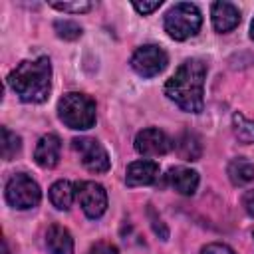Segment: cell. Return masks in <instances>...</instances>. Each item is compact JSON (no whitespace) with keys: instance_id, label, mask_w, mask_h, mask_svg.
<instances>
[{"instance_id":"2","label":"cell","mask_w":254,"mask_h":254,"mask_svg":"<svg viewBox=\"0 0 254 254\" xmlns=\"http://www.w3.org/2000/svg\"><path fill=\"white\" fill-rule=\"evenodd\" d=\"M10 89L26 103H42L52 89V64L50 58L40 56L36 60L20 62L8 73Z\"/></svg>"},{"instance_id":"25","label":"cell","mask_w":254,"mask_h":254,"mask_svg":"<svg viewBox=\"0 0 254 254\" xmlns=\"http://www.w3.org/2000/svg\"><path fill=\"white\" fill-rule=\"evenodd\" d=\"M87 254H119V250L113 244H109V242H95L87 250Z\"/></svg>"},{"instance_id":"28","label":"cell","mask_w":254,"mask_h":254,"mask_svg":"<svg viewBox=\"0 0 254 254\" xmlns=\"http://www.w3.org/2000/svg\"><path fill=\"white\" fill-rule=\"evenodd\" d=\"M250 36H252V40H254V20H252V24H250Z\"/></svg>"},{"instance_id":"17","label":"cell","mask_w":254,"mask_h":254,"mask_svg":"<svg viewBox=\"0 0 254 254\" xmlns=\"http://www.w3.org/2000/svg\"><path fill=\"white\" fill-rule=\"evenodd\" d=\"M228 177L236 187L248 185L254 181V163H250L248 159H232L228 163Z\"/></svg>"},{"instance_id":"20","label":"cell","mask_w":254,"mask_h":254,"mask_svg":"<svg viewBox=\"0 0 254 254\" xmlns=\"http://www.w3.org/2000/svg\"><path fill=\"white\" fill-rule=\"evenodd\" d=\"M54 30L62 40H77L81 36V26L73 20H56L54 22Z\"/></svg>"},{"instance_id":"15","label":"cell","mask_w":254,"mask_h":254,"mask_svg":"<svg viewBox=\"0 0 254 254\" xmlns=\"http://www.w3.org/2000/svg\"><path fill=\"white\" fill-rule=\"evenodd\" d=\"M75 198V185L71 181H58L50 187V202L58 210H67Z\"/></svg>"},{"instance_id":"18","label":"cell","mask_w":254,"mask_h":254,"mask_svg":"<svg viewBox=\"0 0 254 254\" xmlns=\"http://www.w3.org/2000/svg\"><path fill=\"white\" fill-rule=\"evenodd\" d=\"M232 127H234V135L238 137V141L254 143V121H250L242 113H234L232 115Z\"/></svg>"},{"instance_id":"12","label":"cell","mask_w":254,"mask_h":254,"mask_svg":"<svg viewBox=\"0 0 254 254\" xmlns=\"http://www.w3.org/2000/svg\"><path fill=\"white\" fill-rule=\"evenodd\" d=\"M210 16H212L214 30L220 32V34L230 32L240 24V10L232 2H226V0L214 2L212 10H210Z\"/></svg>"},{"instance_id":"7","label":"cell","mask_w":254,"mask_h":254,"mask_svg":"<svg viewBox=\"0 0 254 254\" xmlns=\"http://www.w3.org/2000/svg\"><path fill=\"white\" fill-rule=\"evenodd\" d=\"M169 64V58L163 48L155 44H145L137 48L131 56V67L141 75V77H155L159 75Z\"/></svg>"},{"instance_id":"3","label":"cell","mask_w":254,"mask_h":254,"mask_svg":"<svg viewBox=\"0 0 254 254\" xmlns=\"http://www.w3.org/2000/svg\"><path fill=\"white\" fill-rule=\"evenodd\" d=\"M58 115H60L62 123L67 125L69 129H75V131L91 129L95 125V117H97L95 101L85 93L69 91L58 101Z\"/></svg>"},{"instance_id":"4","label":"cell","mask_w":254,"mask_h":254,"mask_svg":"<svg viewBox=\"0 0 254 254\" xmlns=\"http://www.w3.org/2000/svg\"><path fill=\"white\" fill-rule=\"evenodd\" d=\"M163 24H165V32L173 40L183 42V40L194 36L200 30L202 16H200V10L194 4L179 2V4L169 8V12L165 14V22Z\"/></svg>"},{"instance_id":"26","label":"cell","mask_w":254,"mask_h":254,"mask_svg":"<svg viewBox=\"0 0 254 254\" xmlns=\"http://www.w3.org/2000/svg\"><path fill=\"white\" fill-rule=\"evenodd\" d=\"M242 206H244V210H246L250 216H254V189L244 192V196H242Z\"/></svg>"},{"instance_id":"6","label":"cell","mask_w":254,"mask_h":254,"mask_svg":"<svg viewBox=\"0 0 254 254\" xmlns=\"http://www.w3.org/2000/svg\"><path fill=\"white\" fill-rule=\"evenodd\" d=\"M71 147L73 151L79 155L83 167L91 173H107L109 167H111V161H109V155L105 151V147L97 141V139H91V137H75L71 141Z\"/></svg>"},{"instance_id":"1","label":"cell","mask_w":254,"mask_h":254,"mask_svg":"<svg viewBox=\"0 0 254 254\" xmlns=\"http://www.w3.org/2000/svg\"><path fill=\"white\" fill-rule=\"evenodd\" d=\"M206 64L198 58L185 60L165 83V95L183 111L200 113L204 107Z\"/></svg>"},{"instance_id":"8","label":"cell","mask_w":254,"mask_h":254,"mask_svg":"<svg viewBox=\"0 0 254 254\" xmlns=\"http://www.w3.org/2000/svg\"><path fill=\"white\" fill-rule=\"evenodd\" d=\"M75 198L79 200V206L87 218L95 220L107 210V192L95 181L75 183Z\"/></svg>"},{"instance_id":"10","label":"cell","mask_w":254,"mask_h":254,"mask_svg":"<svg viewBox=\"0 0 254 254\" xmlns=\"http://www.w3.org/2000/svg\"><path fill=\"white\" fill-rule=\"evenodd\" d=\"M157 177H159V163L151 159H141V161H133L127 167L125 183L127 187H143V185H153Z\"/></svg>"},{"instance_id":"21","label":"cell","mask_w":254,"mask_h":254,"mask_svg":"<svg viewBox=\"0 0 254 254\" xmlns=\"http://www.w3.org/2000/svg\"><path fill=\"white\" fill-rule=\"evenodd\" d=\"M52 8L62 10V12H69V14H81V12H89L91 10V2L87 0H75V2H50Z\"/></svg>"},{"instance_id":"11","label":"cell","mask_w":254,"mask_h":254,"mask_svg":"<svg viewBox=\"0 0 254 254\" xmlns=\"http://www.w3.org/2000/svg\"><path fill=\"white\" fill-rule=\"evenodd\" d=\"M60 153H62V141L56 133H48L44 135L34 151V161L42 167V169H54L60 163Z\"/></svg>"},{"instance_id":"22","label":"cell","mask_w":254,"mask_h":254,"mask_svg":"<svg viewBox=\"0 0 254 254\" xmlns=\"http://www.w3.org/2000/svg\"><path fill=\"white\" fill-rule=\"evenodd\" d=\"M147 212H149V218H151V226H153V230H155V234H159L163 240H167L169 238V230H167V226H165V222L161 220V216L153 210V206L149 204V208H147Z\"/></svg>"},{"instance_id":"27","label":"cell","mask_w":254,"mask_h":254,"mask_svg":"<svg viewBox=\"0 0 254 254\" xmlns=\"http://www.w3.org/2000/svg\"><path fill=\"white\" fill-rule=\"evenodd\" d=\"M2 254H10V252H8V244H6V240H2Z\"/></svg>"},{"instance_id":"13","label":"cell","mask_w":254,"mask_h":254,"mask_svg":"<svg viewBox=\"0 0 254 254\" xmlns=\"http://www.w3.org/2000/svg\"><path fill=\"white\" fill-rule=\"evenodd\" d=\"M167 179H169V185L177 192L187 194V196L194 194V190L198 187V173L192 171V169H189V167H173L169 171Z\"/></svg>"},{"instance_id":"9","label":"cell","mask_w":254,"mask_h":254,"mask_svg":"<svg viewBox=\"0 0 254 254\" xmlns=\"http://www.w3.org/2000/svg\"><path fill=\"white\" fill-rule=\"evenodd\" d=\"M173 147H175V143L171 141V137L157 127H147V129L139 131L135 137V149L139 155H145V157L167 155Z\"/></svg>"},{"instance_id":"16","label":"cell","mask_w":254,"mask_h":254,"mask_svg":"<svg viewBox=\"0 0 254 254\" xmlns=\"http://www.w3.org/2000/svg\"><path fill=\"white\" fill-rule=\"evenodd\" d=\"M175 149L183 161H198L202 155L200 139L190 131H185L179 135V139L175 141Z\"/></svg>"},{"instance_id":"14","label":"cell","mask_w":254,"mask_h":254,"mask_svg":"<svg viewBox=\"0 0 254 254\" xmlns=\"http://www.w3.org/2000/svg\"><path fill=\"white\" fill-rule=\"evenodd\" d=\"M46 248L50 254H73V238L62 224H52L46 232Z\"/></svg>"},{"instance_id":"5","label":"cell","mask_w":254,"mask_h":254,"mask_svg":"<svg viewBox=\"0 0 254 254\" xmlns=\"http://www.w3.org/2000/svg\"><path fill=\"white\" fill-rule=\"evenodd\" d=\"M6 200L10 206H14L18 210L34 208L42 200L40 185L26 173H16L6 183Z\"/></svg>"},{"instance_id":"23","label":"cell","mask_w":254,"mask_h":254,"mask_svg":"<svg viewBox=\"0 0 254 254\" xmlns=\"http://www.w3.org/2000/svg\"><path fill=\"white\" fill-rule=\"evenodd\" d=\"M200 254H234V250L226 244H220V242H212V244H206Z\"/></svg>"},{"instance_id":"24","label":"cell","mask_w":254,"mask_h":254,"mask_svg":"<svg viewBox=\"0 0 254 254\" xmlns=\"http://www.w3.org/2000/svg\"><path fill=\"white\" fill-rule=\"evenodd\" d=\"M161 0H153V2H133V8L139 12V14H151V12H155V10H159L161 8Z\"/></svg>"},{"instance_id":"19","label":"cell","mask_w":254,"mask_h":254,"mask_svg":"<svg viewBox=\"0 0 254 254\" xmlns=\"http://www.w3.org/2000/svg\"><path fill=\"white\" fill-rule=\"evenodd\" d=\"M22 147V141L16 133H12L8 127H2V157L6 161L14 159Z\"/></svg>"}]
</instances>
